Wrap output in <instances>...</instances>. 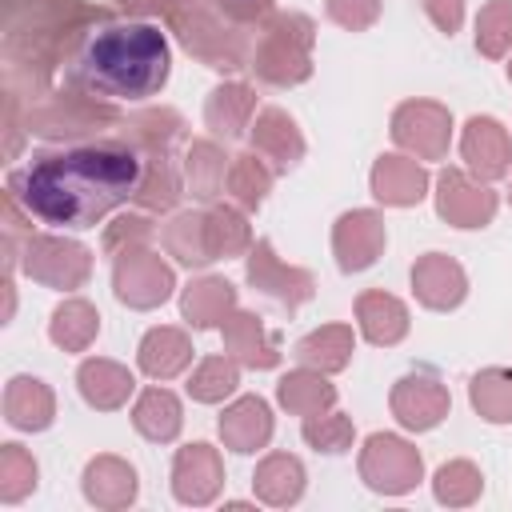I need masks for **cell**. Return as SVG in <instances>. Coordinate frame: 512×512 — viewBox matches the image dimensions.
<instances>
[{
    "label": "cell",
    "instance_id": "obj_1",
    "mask_svg": "<svg viewBox=\"0 0 512 512\" xmlns=\"http://www.w3.org/2000/svg\"><path fill=\"white\" fill-rule=\"evenodd\" d=\"M144 184V160L120 144H88L48 152L36 164L12 172L8 192L28 216L60 228H92L116 204L132 200Z\"/></svg>",
    "mask_w": 512,
    "mask_h": 512
},
{
    "label": "cell",
    "instance_id": "obj_2",
    "mask_svg": "<svg viewBox=\"0 0 512 512\" xmlns=\"http://www.w3.org/2000/svg\"><path fill=\"white\" fill-rule=\"evenodd\" d=\"M168 80V40L156 24L116 20L96 28L76 56V84L84 96L144 100Z\"/></svg>",
    "mask_w": 512,
    "mask_h": 512
},
{
    "label": "cell",
    "instance_id": "obj_3",
    "mask_svg": "<svg viewBox=\"0 0 512 512\" xmlns=\"http://www.w3.org/2000/svg\"><path fill=\"white\" fill-rule=\"evenodd\" d=\"M252 68L268 84H300L312 72V20L300 12L272 16L252 52Z\"/></svg>",
    "mask_w": 512,
    "mask_h": 512
},
{
    "label": "cell",
    "instance_id": "obj_4",
    "mask_svg": "<svg viewBox=\"0 0 512 512\" xmlns=\"http://www.w3.org/2000/svg\"><path fill=\"white\" fill-rule=\"evenodd\" d=\"M420 472H424L420 452L392 432H376L360 448V476L372 492H384V496L412 492L420 484Z\"/></svg>",
    "mask_w": 512,
    "mask_h": 512
},
{
    "label": "cell",
    "instance_id": "obj_5",
    "mask_svg": "<svg viewBox=\"0 0 512 512\" xmlns=\"http://www.w3.org/2000/svg\"><path fill=\"white\" fill-rule=\"evenodd\" d=\"M24 272L48 288H80L92 272V252L76 240H60V236H28Z\"/></svg>",
    "mask_w": 512,
    "mask_h": 512
},
{
    "label": "cell",
    "instance_id": "obj_6",
    "mask_svg": "<svg viewBox=\"0 0 512 512\" xmlns=\"http://www.w3.org/2000/svg\"><path fill=\"white\" fill-rule=\"evenodd\" d=\"M112 284H116V296L128 308H156V304H164L172 296L176 276H172V268L156 252L132 248V252H120L116 256Z\"/></svg>",
    "mask_w": 512,
    "mask_h": 512
},
{
    "label": "cell",
    "instance_id": "obj_7",
    "mask_svg": "<svg viewBox=\"0 0 512 512\" xmlns=\"http://www.w3.org/2000/svg\"><path fill=\"white\" fill-rule=\"evenodd\" d=\"M448 136H452V116L432 100H408L392 112V140L408 148L416 160H440L448 152Z\"/></svg>",
    "mask_w": 512,
    "mask_h": 512
},
{
    "label": "cell",
    "instance_id": "obj_8",
    "mask_svg": "<svg viewBox=\"0 0 512 512\" xmlns=\"http://www.w3.org/2000/svg\"><path fill=\"white\" fill-rule=\"evenodd\" d=\"M436 212L456 228H480L496 216V192L460 168H444L436 176Z\"/></svg>",
    "mask_w": 512,
    "mask_h": 512
},
{
    "label": "cell",
    "instance_id": "obj_9",
    "mask_svg": "<svg viewBox=\"0 0 512 512\" xmlns=\"http://www.w3.org/2000/svg\"><path fill=\"white\" fill-rule=\"evenodd\" d=\"M460 152H464L468 168L476 172V180H484V184L508 176V168H512V140H508L504 124L492 116H472L464 124Z\"/></svg>",
    "mask_w": 512,
    "mask_h": 512
},
{
    "label": "cell",
    "instance_id": "obj_10",
    "mask_svg": "<svg viewBox=\"0 0 512 512\" xmlns=\"http://www.w3.org/2000/svg\"><path fill=\"white\" fill-rule=\"evenodd\" d=\"M332 248H336V264L344 272H364L384 252V220L368 208L344 212L332 228Z\"/></svg>",
    "mask_w": 512,
    "mask_h": 512
},
{
    "label": "cell",
    "instance_id": "obj_11",
    "mask_svg": "<svg viewBox=\"0 0 512 512\" xmlns=\"http://www.w3.org/2000/svg\"><path fill=\"white\" fill-rule=\"evenodd\" d=\"M248 284L260 288L264 296L288 304V308L304 304V300L312 296V288H316L312 276H308L304 268H288V264H280L268 240H256V244L248 248Z\"/></svg>",
    "mask_w": 512,
    "mask_h": 512
},
{
    "label": "cell",
    "instance_id": "obj_12",
    "mask_svg": "<svg viewBox=\"0 0 512 512\" xmlns=\"http://www.w3.org/2000/svg\"><path fill=\"white\" fill-rule=\"evenodd\" d=\"M448 388L436 380V376H404L396 388H392V416L412 428V432H428L436 428L444 416H448Z\"/></svg>",
    "mask_w": 512,
    "mask_h": 512
},
{
    "label": "cell",
    "instance_id": "obj_13",
    "mask_svg": "<svg viewBox=\"0 0 512 512\" xmlns=\"http://www.w3.org/2000/svg\"><path fill=\"white\" fill-rule=\"evenodd\" d=\"M224 484V464L212 444H188L172 464V492L180 504H208Z\"/></svg>",
    "mask_w": 512,
    "mask_h": 512
},
{
    "label": "cell",
    "instance_id": "obj_14",
    "mask_svg": "<svg viewBox=\"0 0 512 512\" xmlns=\"http://www.w3.org/2000/svg\"><path fill=\"white\" fill-rule=\"evenodd\" d=\"M412 288H416V300H420L424 308L444 312V308H456V304L464 300L468 276H464V268H460L452 256L428 252V256H420V260L412 264Z\"/></svg>",
    "mask_w": 512,
    "mask_h": 512
},
{
    "label": "cell",
    "instance_id": "obj_15",
    "mask_svg": "<svg viewBox=\"0 0 512 512\" xmlns=\"http://www.w3.org/2000/svg\"><path fill=\"white\" fill-rule=\"evenodd\" d=\"M424 192H428L424 164H416L408 156H380L372 164V196L376 200L396 204V208H408V204H420Z\"/></svg>",
    "mask_w": 512,
    "mask_h": 512
},
{
    "label": "cell",
    "instance_id": "obj_16",
    "mask_svg": "<svg viewBox=\"0 0 512 512\" xmlns=\"http://www.w3.org/2000/svg\"><path fill=\"white\" fill-rule=\"evenodd\" d=\"M52 412H56V400H52V388L36 376H16L8 380L4 388V420L20 432H40L52 424Z\"/></svg>",
    "mask_w": 512,
    "mask_h": 512
},
{
    "label": "cell",
    "instance_id": "obj_17",
    "mask_svg": "<svg viewBox=\"0 0 512 512\" xmlns=\"http://www.w3.org/2000/svg\"><path fill=\"white\" fill-rule=\"evenodd\" d=\"M252 148L264 160H272L276 172H288L304 156V136L296 132V124L280 108H264L256 116V124H252Z\"/></svg>",
    "mask_w": 512,
    "mask_h": 512
},
{
    "label": "cell",
    "instance_id": "obj_18",
    "mask_svg": "<svg viewBox=\"0 0 512 512\" xmlns=\"http://www.w3.org/2000/svg\"><path fill=\"white\" fill-rule=\"evenodd\" d=\"M220 436L232 452H256L272 436V412L260 396H240L236 404L224 408L220 416Z\"/></svg>",
    "mask_w": 512,
    "mask_h": 512
},
{
    "label": "cell",
    "instance_id": "obj_19",
    "mask_svg": "<svg viewBox=\"0 0 512 512\" xmlns=\"http://www.w3.org/2000/svg\"><path fill=\"white\" fill-rule=\"evenodd\" d=\"M224 348H228V356H236V360L248 364V368H272V364L280 360L276 336L264 332L260 316L236 312V308H232L228 320H224Z\"/></svg>",
    "mask_w": 512,
    "mask_h": 512
},
{
    "label": "cell",
    "instance_id": "obj_20",
    "mask_svg": "<svg viewBox=\"0 0 512 512\" xmlns=\"http://www.w3.org/2000/svg\"><path fill=\"white\" fill-rule=\"evenodd\" d=\"M84 496L96 508H124L136 500V472L120 456H96L84 468Z\"/></svg>",
    "mask_w": 512,
    "mask_h": 512
},
{
    "label": "cell",
    "instance_id": "obj_21",
    "mask_svg": "<svg viewBox=\"0 0 512 512\" xmlns=\"http://www.w3.org/2000/svg\"><path fill=\"white\" fill-rule=\"evenodd\" d=\"M76 384H80V396L92 404V408H120L128 396H132V388H136V380H132V372L124 368V364H116V360H84L80 364V372H76Z\"/></svg>",
    "mask_w": 512,
    "mask_h": 512
},
{
    "label": "cell",
    "instance_id": "obj_22",
    "mask_svg": "<svg viewBox=\"0 0 512 512\" xmlns=\"http://www.w3.org/2000/svg\"><path fill=\"white\" fill-rule=\"evenodd\" d=\"M356 320H360L364 340L372 344H396L408 332V308L392 292H360Z\"/></svg>",
    "mask_w": 512,
    "mask_h": 512
},
{
    "label": "cell",
    "instance_id": "obj_23",
    "mask_svg": "<svg viewBox=\"0 0 512 512\" xmlns=\"http://www.w3.org/2000/svg\"><path fill=\"white\" fill-rule=\"evenodd\" d=\"M252 488L264 504L272 508H284V504H296L300 492H304V464L288 452H272L260 460L256 476H252Z\"/></svg>",
    "mask_w": 512,
    "mask_h": 512
},
{
    "label": "cell",
    "instance_id": "obj_24",
    "mask_svg": "<svg viewBox=\"0 0 512 512\" xmlns=\"http://www.w3.org/2000/svg\"><path fill=\"white\" fill-rule=\"evenodd\" d=\"M276 396H280V404L292 416H304V420L308 416H320V412H328L336 404V388L324 380L320 368H296V372H288L276 384Z\"/></svg>",
    "mask_w": 512,
    "mask_h": 512
},
{
    "label": "cell",
    "instance_id": "obj_25",
    "mask_svg": "<svg viewBox=\"0 0 512 512\" xmlns=\"http://www.w3.org/2000/svg\"><path fill=\"white\" fill-rule=\"evenodd\" d=\"M192 360V340L180 328H152L140 340V368L152 380H172L176 372H184Z\"/></svg>",
    "mask_w": 512,
    "mask_h": 512
},
{
    "label": "cell",
    "instance_id": "obj_26",
    "mask_svg": "<svg viewBox=\"0 0 512 512\" xmlns=\"http://www.w3.org/2000/svg\"><path fill=\"white\" fill-rule=\"evenodd\" d=\"M184 316L196 324V328H216L228 320V312L236 308V288L220 276H204V280H192L184 288Z\"/></svg>",
    "mask_w": 512,
    "mask_h": 512
},
{
    "label": "cell",
    "instance_id": "obj_27",
    "mask_svg": "<svg viewBox=\"0 0 512 512\" xmlns=\"http://www.w3.org/2000/svg\"><path fill=\"white\" fill-rule=\"evenodd\" d=\"M352 348H356V336H352L348 324H324V328L308 332V336L296 344V356H300L308 368L340 372V368L352 360Z\"/></svg>",
    "mask_w": 512,
    "mask_h": 512
},
{
    "label": "cell",
    "instance_id": "obj_28",
    "mask_svg": "<svg viewBox=\"0 0 512 512\" xmlns=\"http://www.w3.org/2000/svg\"><path fill=\"white\" fill-rule=\"evenodd\" d=\"M252 108H256V96L248 84H220L204 104V124L216 136H236L248 128Z\"/></svg>",
    "mask_w": 512,
    "mask_h": 512
},
{
    "label": "cell",
    "instance_id": "obj_29",
    "mask_svg": "<svg viewBox=\"0 0 512 512\" xmlns=\"http://www.w3.org/2000/svg\"><path fill=\"white\" fill-rule=\"evenodd\" d=\"M96 332H100V316H96V308L88 304V300H64L56 312H52V324H48V336H52V344L56 348H64V352H84L92 340H96Z\"/></svg>",
    "mask_w": 512,
    "mask_h": 512
},
{
    "label": "cell",
    "instance_id": "obj_30",
    "mask_svg": "<svg viewBox=\"0 0 512 512\" xmlns=\"http://www.w3.org/2000/svg\"><path fill=\"white\" fill-rule=\"evenodd\" d=\"M132 424H136L140 436H148L156 444L176 440V432H180V400L168 388H148L132 408Z\"/></svg>",
    "mask_w": 512,
    "mask_h": 512
},
{
    "label": "cell",
    "instance_id": "obj_31",
    "mask_svg": "<svg viewBox=\"0 0 512 512\" xmlns=\"http://www.w3.org/2000/svg\"><path fill=\"white\" fill-rule=\"evenodd\" d=\"M204 244H208V260H228V256L252 248V232L236 208L216 204L204 212Z\"/></svg>",
    "mask_w": 512,
    "mask_h": 512
},
{
    "label": "cell",
    "instance_id": "obj_32",
    "mask_svg": "<svg viewBox=\"0 0 512 512\" xmlns=\"http://www.w3.org/2000/svg\"><path fill=\"white\" fill-rule=\"evenodd\" d=\"M472 408L492 424H512V368H484L468 384Z\"/></svg>",
    "mask_w": 512,
    "mask_h": 512
},
{
    "label": "cell",
    "instance_id": "obj_33",
    "mask_svg": "<svg viewBox=\"0 0 512 512\" xmlns=\"http://www.w3.org/2000/svg\"><path fill=\"white\" fill-rule=\"evenodd\" d=\"M188 184L200 200H212L228 184V156L212 140H196L188 148Z\"/></svg>",
    "mask_w": 512,
    "mask_h": 512
},
{
    "label": "cell",
    "instance_id": "obj_34",
    "mask_svg": "<svg viewBox=\"0 0 512 512\" xmlns=\"http://www.w3.org/2000/svg\"><path fill=\"white\" fill-rule=\"evenodd\" d=\"M268 184H272V168L264 164L260 152H244V156H236V160L228 164V184H224V188L232 192V200H236L240 208H256V204L264 200Z\"/></svg>",
    "mask_w": 512,
    "mask_h": 512
},
{
    "label": "cell",
    "instance_id": "obj_35",
    "mask_svg": "<svg viewBox=\"0 0 512 512\" xmlns=\"http://www.w3.org/2000/svg\"><path fill=\"white\" fill-rule=\"evenodd\" d=\"M236 384H240V360H236V356H208V360L196 364V372H192V380H188V392H192V400L216 404V400H224Z\"/></svg>",
    "mask_w": 512,
    "mask_h": 512
},
{
    "label": "cell",
    "instance_id": "obj_36",
    "mask_svg": "<svg viewBox=\"0 0 512 512\" xmlns=\"http://www.w3.org/2000/svg\"><path fill=\"white\" fill-rule=\"evenodd\" d=\"M164 248L180 264H208V244H204V212H180L164 224Z\"/></svg>",
    "mask_w": 512,
    "mask_h": 512
},
{
    "label": "cell",
    "instance_id": "obj_37",
    "mask_svg": "<svg viewBox=\"0 0 512 512\" xmlns=\"http://www.w3.org/2000/svg\"><path fill=\"white\" fill-rule=\"evenodd\" d=\"M480 488H484V480H480V468H476L472 460H448V464L436 472V480H432L436 500L448 504V508L472 504V500L480 496Z\"/></svg>",
    "mask_w": 512,
    "mask_h": 512
},
{
    "label": "cell",
    "instance_id": "obj_38",
    "mask_svg": "<svg viewBox=\"0 0 512 512\" xmlns=\"http://www.w3.org/2000/svg\"><path fill=\"white\" fill-rule=\"evenodd\" d=\"M476 48L500 60L512 48V0H488L476 16Z\"/></svg>",
    "mask_w": 512,
    "mask_h": 512
},
{
    "label": "cell",
    "instance_id": "obj_39",
    "mask_svg": "<svg viewBox=\"0 0 512 512\" xmlns=\"http://www.w3.org/2000/svg\"><path fill=\"white\" fill-rule=\"evenodd\" d=\"M36 488V460L32 452H24L20 444H4L0 448V500L16 504Z\"/></svg>",
    "mask_w": 512,
    "mask_h": 512
},
{
    "label": "cell",
    "instance_id": "obj_40",
    "mask_svg": "<svg viewBox=\"0 0 512 512\" xmlns=\"http://www.w3.org/2000/svg\"><path fill=\"white\" fill-rule=\"evenodd\" d=\"M352 436H356V428H352V420L344 412L328 408V412L304 420V440L312 448H320V452H344V448H352Z\"/></svg>",
    "mask_w": 512,
    "mask_h": 512
},
{
    "label": "cell",
    "instance_id": "obj_41",
    "mask_svg": "<svg viewBox=\"0 0 512 512\" xmlns=\"http://www.w3.org/2000/svg\"><path fill=\"white\" fill-rule=\"evenodd\" d=\"M148 240H152V224L144 220V216H120L108 232H104V248L108 252H132V248H148Z\"/></svg>",
    "mask_w": 512,
    "mask_h": 512
},
{
    "label": "cell",
    "instance_id": "obj_42",
    "mask_svg": "<svg viewBox=\"0 0 512 512\" xmlns=\"http://www.w3.org/2000/svg\"><path fill=\"white\" fill-rule=\"evenodd\" d=\"M328 16H332L340 28L364 32V28L376 24V16H380V0H328Z\"/></svg>",
    "mask_w": 512,
    "mask_h": 512
},
{
    "label": "cell",
    "instance_id": "obj_43",
    "mask_svg": "<svg viewBox=\"0 0 512 512\" xmlns=\"http://www.w3.org/2000/svg\"><path fill=\"white\" fill-rule=\"evenodd\" d=\"M228 20L236 24H252V20H264L272 12V0H212Z\"/></svg>",
    "mask_w": 512,
    "mask_h": 512
},
{
    "label": "cell",
    "instance_id": "obj_44",
    "mask_svg": "<svg viewBox=\"0 0 512 512\" xmlns=\"http://www.w3.org/2000/svg\"><path fill=\"white\" fill-rule=\"evenodd\" d=\"M424 12H428V20L440 28V32H456L460 28V20H464V0H424Z\"/></svg>",
    "mask_w": 512,
    "mask_h": 512
},
{
    "label": "cell",
    "instance_id": "obj_45",
    "mask_svg": "<svg viewBox=\"0 0 512 512\" xmlns=\"http://www.w3.org/2000/svg\"><path fill=\"white\" fill-rule=\"evenodd\" d=\"M508 80H512V64H508Z\"/></svg>",
    "mask_w": 512,
    "mask_h": 512
}]
</instances>
